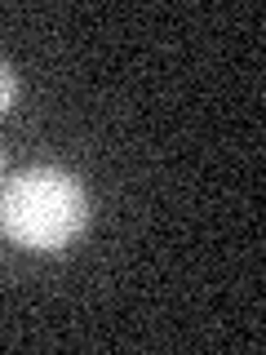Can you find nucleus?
Instances as JSON below:
<instances>
[{
  "mask_svg": "<svg viewBox=\"0 0 266 355\" xmlns=\"http://www.w3.org/2000/svg\"><path fill=\"white\" fill-rule=\"evenodd\" d=\"M89 222V196L80 178L58 164L14 173L0 187V231L31 253H58L66 249Z\"/></svg>",
  "mask_w": 266,
  "mask_h": 355,
  "instance_id": "nucleus-1",
  "label": "nucleus"
},
{
  "mask_svg": "<svg viewBox=\"0 0 266 355\" xmlns=\"http://www.w3.org/2000/svg\"><path fill=\"white\" fill-rule=\"evenodd\" d=\"M14 98H18V76H14V67L0 58V116L14 107Z\"/></svg>",
  "mask_w": 266,
  "mask_h": 355,
  "instance_id": "nucleus-2",
  "label": "nucleus"
},
{
  "mask_svg": "<svg viewBox=\"0 0 266 355\" xmlns=\"http://www.w3.org/2000/svg\"><path fill=\"white\" fill-rule=\"evenodd\" d=\"M0 173H5V151H0Z\"/></svg>",
  "mask_w": 266,
  "mask_h": 355,
  "instance_id": "nucleus-3",
  "label": "nucleus"
}]
</instances>
